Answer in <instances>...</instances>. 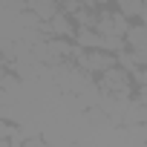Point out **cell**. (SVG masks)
<instances>
[{
  "mask_svg": "<svg viewBox=\"0 0 147 147\" xmlns=\"http://www.w3.org/2000/svg\"><path fill=\"white\" fill-rule=\"evenodd\" d=\"M26 9H29L38 20H52V15L61 9V0H29Z\"/></svg>",
  "mask_w": 147,
  "mask_h": 147,
  "instance_id": "277c9868",
  "label": "cell"
},
{
  "mask_svg": "<svg viewBox=\"0 0 147 147\" xmlns=\"http://www.w3.org/2000/svg\"><path fill=\"white\" fill-rule=\"evenodd\" d=\"M20 147H52V144H49L46 138H40V136H26Z\"/></svg>",
  "mask_w": 147,
  "mask_h": 147,
  "instance_id": "9c48e42d",
  "label": "cell"
},
{
  "mask_svg": "<svg viewBox=\"0 0 147 147\" xmlns=\"http://www.w3.org/2000/svg\"><path fill=\"white\" fill-rule=\"evenodd\" d=\"M23 3H29V0H23Z\"/></svg>",
  "mask_w": 147,
  "mask_h": 147,
  "instance_id": "5bb4252c",
  "label": "cell"
},
{
  "mask_svg": "<svg viewBox=\"0 0 147 147\" xmlns=\"http://www.w3.org/2000/svg\"><path fill=\"white\" fill-rule=\"evenodd\" d=\"M124 43H127V49H144L147 46V26L141 20H130V26L124 32Z\"/></svg>",
  "mask_w": 147,
  "mask_h": 147,
  "instance_id": "3957f363",
  "label": "cell"
},
{
  "mask_svg": "<svg viewBox=\"0 0 147 147\" xmlns=\"http://www.w3.org/2000/svg\"><path fill=\"white\" fill-rule=\"evenodd\" d=\"M72 43L81 46V49H101L104 35H101L98 29H78V32H75V40H72Z\"/></svg>",
  "mask_w": 147,
  "mask_h": 147,
  "instance_id": "5b68a950",
  "label": "cell"
},
{
  "mask_svg": "<svg viewBox=\"0 0 147 147\" xmlns=\"http://www.w3.org/2000/svg\"><path fill=\"white\" fill-rule=\"evenodd\" d=\"M113 3H115V9L124 15V18H138L141 15V6H144V0H113Z\"/></svg>",
  "mask_w": 147,
  "mask_h": 147,
  "instance_id": "52a82bcc",
  "label": "cell"
},
{
  "mask_svg": "<svg viewBox=\"0 0 147 147\" xmlns=\"http://www.w3.org/2000/svg\"><path fill=\"white\" fill-rule=\"evenodd\" d=\"M12 130H15V121H9V118H3V115H0V141H9Z\"/></svg>",
  "mask_w": 147,
  "mask_h": 147,
  "instance_id": "ba28073f",
  "label": "cell"
},
{
  "mask_svg": "<svg viewBox=\"0 0 147 147\" xmlns=\"http://www.w3.org/2000/svg\"><path fill=\"white\" fill-rule=\"evenodd\" d=\"M81 3H84L87 9H95V12H98V9H104V6H110L113 0H81Z\"/></svg>",
  "mask_w": 147,
  "mask_h": 147,
  "instance_id": "8fae6325",
  "label": "cell"
},
{
  "mask_svg": "<svg viewBox=\"0 0 147 147\" xmlns=\"http://www.w3.org/2000/svg\"><path fill=\"white\" fill-rule=\"evenodd\" d=\"M0 58H3V46H0Z\"/></svg>",
  "mask_w": 147,
  "mask_h": 147,
  "instance_id": "4fadbf2b",
  "label": "cell"
},
{
  "mask_svg": "<svg viewBox=\"0 0 147 147\" xmlns=\"http://www.w3.org/2000/svg\"><path fill=\"white\" fill-rule=\"evenodd\" d=\"M138 20L147 26V0H144V6H141V15H138Z\"/></svg>",
  "mask_w": 147,
  "mask_h": 147,
  "instance_id": "7c38bea8",
  "label": "cell"
},
{
  "mask_svg": "<svg viewBox=\"0 0 147 147\" xmlns=\"http://www.w3.org/2000/svg\"><path fill=\"white\" fill-rule=\"evenodd\" d=\"M81 6H84L81 0H61V12H66V15H75Z\"/></svg>",
  "mask_w": 147,
  "mask_h": 147,
  "instance_id": "30bf717a",
  "label": "cell"
},
{
  "mask_svg": "<svg viewBox=\"0 0 147 147\" xmlns=\"http://www.w3.org/2000/svg\"><path fill=\"white\" fill-rule=\"evenodd\" d=\"M95 87H98L104 95H115V98H133V92H136V84H133V78H130V72L121 69L118 63L101 72Z\"/></svg>",
  "mask_w": 147,
  "mask_h": 147,
  "instance_id": "6da1fadb",
  "label": "cell"
},
{
  "mask_svg": "<svg viewBox=\"0 0 147 147\" xmlns=\"http://www.w3.org/2000/svg\"><path fill=\"white\" fill-rule=\"evenodd\" d=\"M46 32H49V38H63V40H75V32H78V26H75V20H72L66 12H55L52 15V20H46Z\"/></svg>",
  "mask_w": 147,
  "mask_h": 147,
  "instance_id": "7a4b0ae2",
  "label": "cell"
},
{
  "mask_svg": "<svg viewBox=\"0 0 147 147\" xmlns=\"http://www.w3.org/2000/svg\"><path fill=\"white\" fill-rule=\"evenodd\" d=\"M69 18L75 20L78 29H95V23H98V12L95 9H87V6H81L75 15H69Z\"/></svg>",
  "mask_w": 147,
  "mask_h": 147,
  "instance_id": "8992f818",
  "label": "cell"
}]
</instances>
